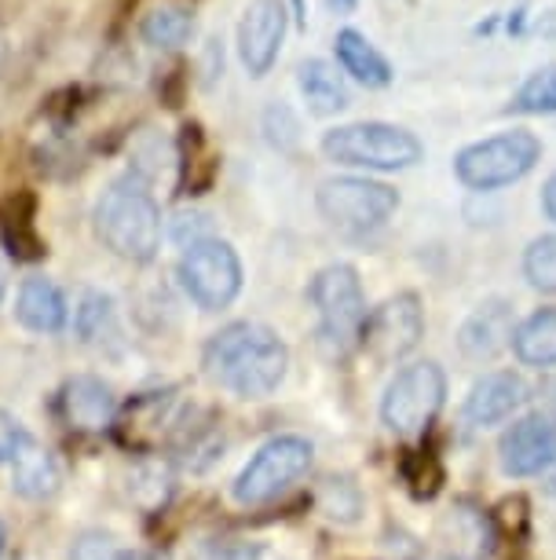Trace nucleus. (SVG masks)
Here are the masks:
<instances>
[{
	"mask_svg": "<svg viewBox=\"0 0 556 560\" xmlns=\"http://www.w3.org/2000/svg\"><path fill=\"white\" fill-rule=\"evenodd\" d=\"M202 366L220 388L238 399H264L286 382L289 348L260 323H230L205 345Z\"/></svg>",
	"mask_w": 556,
	"mask_h": 560,
	"instance_id": "f257e3e1",
	"label": "nucleus"
},
{
	"mask_svg": "<svg viewBox=\"0 0 556 560\" xmlns=\"http://www.w3.org/2000/svg\"><path fill=\"white\" fill-rule=\"evenodd\" d=\"M92 224L103 246L121 260L146 264L162 246V209L146 179L135 173L107 184L92 209Z\"/></svg>",
	"mask_w": 556,
	"mask_h": 560,
	"instance_id": "f03ea898",
	"label": "nucleus"
},
{
	"mask_svg": "<svg viewBox=\"0 0 556 560\" xmlns=\"http://www.w3.org/2000/svg\"><path fill=\"white\" fill-rule=\"evenodd\" d=\"M322 154H327L333 165L395 173V168H411L422 162L425 147L411 129H403V125L352 121V125H338V129H330L322 136Z\"/></svg>",
	"mask_w": 556,
	"mask_h": 560,
	"instance_id": "7ed1b4c3",
	"label": "nucleus"
},
{
	"mask_svg": "<svg viewBox=\"0 0 556 560\" xmlns=\"http://www.w3.org/2000/svg\"><path fill=\"white\" fill-rule=\"evenodd\" d=\"M542 162V140L528 129H509L487 140L461 147L454 158V176L469 191H501L520 184Z\"/></svg>",
	"mask_w": 556,
	"mask_h": 560,
	"instance_id": "20e7f679",
	"label": "nucleus"
},
{
	"mask_svg": "<svg viewBox=\"0 0 556 560\" xmlns=\"http://www.w3.org/2000/svg\"><path fill=\"white\" fill-rule=\"evenodd\" d=\"M308 301L319 315V334L333 352H352L363 345L366 330V293L352 264H327L308 287Z\"/></svg>",
	"mask_w": 556,
	"mask_h": 560,
	"instance_id": "39448f33",
	"label": "nucleus"
},
{
	"mask_svg": "<svg viewBox=\"0 0 556 560\" xmlns=\"http://www.w3.org/2000/svg\"><path fill=\"white\" fill-rule=\"evenodd\" d=\"M315 209L344 235H370L400 209V191L366 176H330L315 191Z\"/></svg>",
	"mask_w": 556,
	"mask_h": 560,
	"instance_id": "423d86ee",
	"label": "nucleus"
},
{
	"mask_svg": "<svg viewBox=\"0 0 556 560\" xmlns=\"http://www.w3.org/2000/svg\"><path fill=\"white\" fill-rule=\"evenodd\" d=\"M176 279L202 312H224L242 293V260L230 242L205 235L184 246Z\"/></svg>",
	"mask_w": 556,
	"mask_h": 560,
	"instance_id": "0eeeda50",
	"label": "nucleus"
},
{
	"mask_svg": "<svg viewBox=\"0 0 556 560\" xmlns=\"http://www.w3.org/2000/svg\"><path fill=\"white\" fill-rule=\"evenodd\" d=\"M443 399H447V374L439 370V363L425 359V363L403 366L392 377V385L385 388L381 421L395 436H422L436 421L439 410H443Z\"/></svg>",
	"mask_w": 556,
	"mask_h": 560,
	"instance_id": "6e6552de",
	"label": "nucleus"
},
{
	"mask_svg": "<svg viewBox=\"0 0 556 560\" xmlns=\"http://www.w3.org/2000/svg\"><path fill=\"white\" fill-rule=\"evenodd\" d=\"M315 447L304 436H275L260 447L235 477V502L268 505L286 494L300 477H308Z\"/></svg>",
	"mask_w": 556,
	"mask_h": 560,
	"instance_id": "1a4fd4ad",
	"label": "nucleus"
},
{
	"mask_svg": "<svg viewBox=\"0 0 556 560\" xmlns=\"http://www.w3.org/2000/svg\"><path fill=\"white\" fill-rule=\"evenodd\" d=\"M425 337V308L417 293H395L381 308L366 315L363 345L370 348L377 359H403L414 352Z\"/></svg>",
	"mask_w": 556,
	"mask_h": 560,
	"instance_id": "9d476101",
	"label": "nucleus"
},
{
	"mask_svg": "<svg viewBox=\"0 0 556 560\" xmlns=\"http://www.w3.org/2000/svg\"><path fill=\"white\" fill-rule=\"evenodd\" d=\"M289 30V12L282 0H253L238 23V59L249 78H264L279 62L282 40Z\"/></svg>",
	"mask_w": 556,
	"mask_h": 560,
	"instance_id": "9b49d317",
	"label": "nucleus"
},
{
	"mask_svg": "<svg viewBox=\"0 0 556 560\" xmlns=\"http://www.w3.org/2000/svg\"><path fill=\"white\" fill-rule=\"evenodd\" d=\"M501 469L509 477H539L556 462V421L549 415H528L506 429L498 443Z\"/></svg>",
	"mask_w": 556,
	"mask_h": 560,
	"instance_id": "f8f14e48",
	"label": "nucleus"
},
{
	"mask_svg": "<svg viewBox=\"0 0 556 560\" xmlns=\"http://www.w3.org/2000/svg\"><path fill=\"white\" fill-rule=\"evenodd\" d=\"M523 404H528V385H523V377L512 374V370H495V374H484L469 388L465 421L476 429L498 425V421L517 415Z\"/></svg>",
	"mask_w": 556,
	"mask_h": 560,
	"instance_id": "ddd939ff",
	"label": "nucleus"
},
{
	"mask_svg": "<svg viewBox=\"0 0 556 560\" xmlns=\"http://www.w3.org/2000/svg\"><path fill=\"white\" fill-rule=\"evenodd\" d=\"M59 407H62V418L81 432H99L114 425V418H118V396H114V388L92 374L70 377V382L62 385Z\"/></svg>",
	"mask_w": 556,
	"mask_h": 560,
	"instance_id": "4468645a",
	"label": "nucleus"
},
{
	"mask_svg": "<svg viewBox=\"0 0 556 560\" xmlns=\"http://www.w3.org/2000/svg\"><path fill=\"white\" fill-rule=\"evenodd\" d=\"M15 319L26 326L29 334H59L70 319L67 293L45 275H34L19 287L15 298Z\"/></svg>",
	"mask_w": 556,
	"mask_h": 560,
	"instance_id": "2eb2a0df",
	"label": "nucleus"
},
{
	"mask_svg": "<svg viewBox=\"0 0 556 560\" xmlns=\"http://www.w3.org/2000/svg\"><path fill=\"white\" fill-rule=\"evenodd\" d=\"M297 89L300 100L315 118H333V114L348 110L352 92L344 73H338L330 59H304L297 67Z\"/></svg>",
	"mask_w": 556,
	"mask_h": 560,
	"instance_id": "dca6fc26",
	"label": "nucleus"
},
{
	"mask_svg": "<svg viewBox=\"0 0 556 560\" xmlns=\"http://www.w3.org/2000/svg\"><path fill=\"white\" fill-rule=\"evenodd\" d=\"M62 472L56 454L48 447H40L34 436H26L19 443V451L12 454V488L29 502H45L59 491Z\"/></svg>",
	"mask_w": 556,
	"mask_h": 560,
	"instance_id": "f3484780",
	"label": "nucleus"
},
{
	"mask_svg": "<svg viewBox=\"0 0 556 560\" xmlns=\"http://www.w3.org/2000/svg\"><path fill=\"white\" fill-rule=\"evenodd\" d=\"M512 330H517V326H512L509 304L506 301H484L465 319V326H461L458 345L469 359H490L506 345H512Z\"/></svg>",
	"mask_w": 556,
	"mask_h": 560,
	"instance_id": "a211bd4d",
	"label": "nucleus"
},
{
	"mask_svg": "<svg viewBox=\"0 0 556 560\" xmlns=\"http://www.w3.org/2000/svg\"><path fill=\"white\" fill-rule=\"evenodd\" d=\"M333 45H338V62L348 78L366 84V89H388V84H392V78H395L392 62L385 59V51L377 48L366 34L344 26Z\"/></svg>",
	"mask_w": 556,
	"mask_h": 560,
	"instance_id": "6ab92c4d",
	"label": "nucleus"
},
{
	"mask_svg": "<svg viewBox=\"0 0 556 560\" xmlns=\"http://www.w3.org/2000/svg\"><path fill=\"white\" fill-rule=\"evenodd\" d=\"M512 352L523 366L545 370L556 366V304L539 308L512 330Z\"/></svg>",
	"mask_w": 556,
	"mask_h": 560,
	"instance_id": "aec40b11",
	"label": "nucleus"
},
{
	"mask_svg": "<svg viewBox=\"0 0 556 560\" xmlns=\"http://www.w3.org/2000/svg\"><path fill=\"white\" fill-rule=\"evenodd\" d=\"M140 37L157 51H176L194 37V15L180 4H157L143 15Z\"/></svg>",
	"mask_w": 556,
	"mask_h": 560,
	"instance_id": "412c9836",
	"label": "nucleus"
},
{
	"mask_svg": "<svg viewBox=\"0 0 556 560\" xmlns=\"http://www.w3.org/2000/svg\"><path fill=\"white\" fill-rule=\"evenodd\" d=\"M517 114H556V62L553 67L534 70L512 96Z\"/></svg>",
	"mask_w": 556,
	"mask_h": 560,
	"instance_id": "4be33fe9",
	"label": "nucleus"
},
{
	"mask_svg": "<svg viewBox=\"0 0 556 560\" xmlns=\"http://www.w3.org/2000/svg\"><path fill=\"white\" fill-rule=\"evenodd\" d=\"M523 279H528L534 290L556 293V235L534 238L531 246L523 249Z\"/></svg>",
	"mask_w": 556,
	"mask_h": 560,
	"instance_id": "5701e85b",
	"label": "nucleus"
},
{
	"mask_svg": "<svg viewBox=\"0 0 556 560\" xmlns=\"http://www.w3.org/2000/svg\"><path fill=\"white\" fill-rule=\"evenodd\" d=\"M114 330V301L107 293L88 290L78 304V334L81 341H103V334Z\"/></svg>",
	"mask_w": 556,
	"mask_h": 560,
	"instance_id": "b1692460",
	"label": "nucleus"
},
{
	"mask_svg": "<svg viewBox=\"0 0 556 560\" xmlns=\"http://www.w3.org/2000/svg\"><path fill=\"white\" fill-rule=\"evenodd\" d=\"M121 557H125V549H118V542L103 532L81 535L70 549V560H121Z\"/></svg>",
	"mask_w": 556,
	"mask_h": 560,
	"instance_id": "393cba45",
	"label": "nucleus"
},
{
	"mask_svg": "<svg viewBox=\"0 0 556 560\" xmlns=\"http://www.w3.org/2000/svg\"><path fill=\"white\" fill-rule=\"evenodd\" d=\"M23 440H26V432L19 425V418L8 415V410H0V462H12V454L19 451Z\"/></svg>",
	"mask_w": 556,
	"mask_h": 560,
	"instance_id": "a878e982",
	"label": "nucleus"
},
{
	"mask_svg": "<svg viewBox=\"0 0 556 560\" xmlns=\"http://www.w3.org/2000/svg\"><path fill=\"white\" fill-rule=\"evenodd\" d=\"M173 238L180 242V249L191 246V242H198V238H205V217L202 213H180L173 220Z\"/></svg>",
	"mask_w": 556,
	"mask_h": 560,
	"instance_id": "bb28decb",
	"label": "nucleus"
},
{
	"mask_svg": "<svg viewBox=\"0 0 556 560\" xmlns=\"http://www.w3.org/2000/svg\"><path fill=\"white\" fill-rule=\"evenodd\" d=\"M542 209H545V217L556 224V173L545 179V187H542Z\"/></svg>",
	"mask_w": 556,
	"mask_h": 560,
	"instance_id": "cd10ccee",
	"label": "nucleus"
},
{
	"mask_svg": "<svg viewBox=\"0 0 556 560\" xmlns=\"http://www.w3.org/2000/svg\"><path fill=\"white\" fill-rule=\"evenodd\" d=\"M327 8H330V12H338V15H352L355 8H359V0H327Z\"/></svg>",
	"mask_w": 556,
	"mask_h": 560,
	"instance_id": "c85d7f7f",
	"label": "nucleus"
},
{
	"mask_svg": "<svg viewBox=\"0 0 556 560\" xmlns=\"http://www.w3.org/2000/svg\"><path fill=\"white\" fill-rule=\"evenodd\" d=\"M224 560H260L257 549H235V553H227Z\"/></svg>",
	"mask_w": 556,
	"mask_h": 560,
	"instance_id": "c756f323",
	"label": "nucleus"
},
{
	"mask_svg": "<svg viewBox=\"0 0 556 560\" xmlns=\"http://www.w3.org/2000/svg\"><path fill=\"white\" fill-rule=\"evenodd\" d=\"M4 293H8V275L0 268V308H4Z\"/></svg>",
	"mask_w": 556,
	"mask_h": 560,
	"instance_id": "7c9ffc66",
	"label": "nucleus"
},
{
	"mask_svg": "<svg viewBox=\"0 0 556 560\" xmlns=\"http://www.w3.org/2000/svg\"><path fill=\"white\" fill-rule=\"evenodd\" d=\"M121 560H157L154 553H125Z\"/></svg>",
	"mask_w": 556,
	"mask_h": 560,
	"instance_id": "2f4dec72",
	"label": "nucleus"
},
{
	"mask_svg": "<svg viewBox=\"0 0 556 560\" xmlns=\"http://www.w3.org/2000/svg\"><path fill=\"white\" fill-rule=\"evenodd\" d=\"M549 491L556 494V462H553V477H549Z\"/></svg>",
	"mask_w": 556,
	"mask_h": 560,
	"instance_id": "473e14b6",
	"label": "nucleus"
},
{
	"mask_svg": "<svg viewBox=\"0 0 556 560\" xmlns=\"http://www.w3.org/2000/svg\"><path fill=\"white\" fill-rule=\"evenodd\" d=\"M0 553H4V524H0Z\"/></svg>",
	"mask_w": 556,
	"mask_h": 560,
	"instance_id": "72a5a7b5",
	"label": "nucleus"
},
{
	"mask_svg": "<svg viewBox=\"0 0 556 560\" xmlns=\"http://www.w3.org/2000/svg\"><path fill=\"white\" fill-rule=\"evenodd\" d=\"M436 560H465V557H436Z\"/></svg>",
	"mask_w": 556,
	"mask_h": 560,
	"instance_id": "f704fd0d",
	"label": "nucleus"
}]
</instances>
